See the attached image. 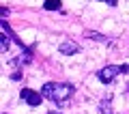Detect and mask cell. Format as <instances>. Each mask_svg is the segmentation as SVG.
I'll use <instances>...</instances> for the list:
<instances>
[{
    "instance_id": "6da1fadb",
    "label": "cell",
    "mask_w": 129,
    "mask_h": 114,
    "mask_svg": "<svg viewBox=\"0 0 129 114\" xmlns=\"http://www.w3.org/2000/svg\"><path fill=\"white\" fill-rule=\"evenodd\" d=\"M73 84H67V82H47L43 86V97L50 101H54L56 105H64L69 101V97L73 95Z\"/></svg>"
},
{
    "instance_id": "7a4b0ae2",
    "label": "cell",
    "mask_w": 129,
    "mask_h": 114,
    "mask_svg": "<svg viewBox=\"0 0 129 114\" xmlns=\"http://www.w3.org/2000/svg\"><path fill=\"white\" fill-rule=\"evenodd\" d=\"M120 73H129V65H108V67L99 69L97 71V78H99V82L103 84H110L116 80V75H120Z\"/></svg>"
},
{
    "instance_id": "3957f363",
    "label": "cell",
    "mask_w": 129,
    "mask_h": 114,
    "mask_svg": "<svg viewBox=\"0 0 129 114\" xmlns=\"http://www.w3.org/2000/svg\"><path fill=\"white\" fill-rule=\"evenodd\" d=\"M19 97H22L28 105H32V108L41 105V101H43V93H37V91H32V88H22Z\"/></svg>"
},
{
    "instance_id": "277c9868",
    "label": "cell",
    "mask_w": 129,
    "mask_h": 114,
    "mask_svg": "<svg viewBox=\"0 0 129 114\" xmlns=\"http://www.w3.org/2000/svg\"><path fill=\"white\" fill-rule=\"evenodd\" d=\"M58 52H60V54H64V56H73V54H78V52H80V45H78V43H73V41H64V43H60Z\"/></svg>"
},
{
    "instance_id": "5b68a950",
    "label": "cell",
    "mask_w": 129,
    "mask_h": 114,
    "mask_svg": "<svg viewBox=\"0 0 129 114\" xmlns=\"http://www.w3.org/2000/svg\"><path fill=\"white\" fill-rule=\"evenodd\" d=\"M99 114H114L112 112V95L103 97L101 103H99Z\"/></svg>"
},
{
    "instance_id": "8992f818",
    "label": "cell",
    "mask_w": 129,
    "mask_h": 114,
    "mask_svg": "<svg viewBox=\"0 0 129 114\" xmlns=\"http://www.w3.org/2000/svg\"><path fill=\"white\" fill-rule=\"evenodd\" d=\"M43 9L45 11H60L62 9V2L60 0H45L43 2Z\"/></svg>"
},
{
    "instance_id": "52a82bcc",
    "label": "cell",
    "mask_w": 129,
    "mask_h": 114,
    "mask_svg": "<svg viewBox=\"0 0 129 114\" xmlns=\"http://www.w3.org/2000/svg\"><path fill=\"white\" fill-rule=\"evenodd\" d=\"M86 37H88V39H95V41H101V43H112V39H108V37L99 35V32H95V30H88Z\"/></svg>"
},
{
    "instance_id": "ba28073f",
    "label": "cell",
    "mask_w": 129,
    "mask_h": 114,
    "mask_svg": "<svg viewBox=\"0 0 129 114\" xmlns=\"http://www.w3.org/2000/svg\"><path fill=\"white\" fill-rule=\"evenodd\" d=\"M11 80H22V71H13L11 73Z\"/></svg>"
},
{
    "instance_id": "9c48e42d",
    "label": "cell",
    "mask_w": 129,
    "mask_h": 114,
    "mask_svg": "<svg viewBox=\"0 0 129 114\" xmlns=\"http://www.w3.org/2000/svg\"><path fill=\"white\" fill-rule=\"evenodd\" d=\"M99 2H108L110 7H116V5H118V0H99Z\"/></svg>"
},
{
    "instance_id": "30bf717a",
    "label": "cell",
    "mask_w": 129,
    "mask_h": 114,
    "mask_svg": "<svg viewBox=\"0 0 129 114\" xmlns=\"http://www.w3.org/2000/svg\"><path fill=\"white\" fill-rule=\"evenodd\" d=\"M0 15H2V17H7V15H9V9H5V7H2V9H0Z\"/></svg>"
},
{
    "instance_id": "8fae6325",
    "label": "cell",
    "mask_w": 129,
    "mask_h": 114,
    "mask_svg": "<svg viewBox=\"0 0 129 114\" xmlns=\"http://www.w3.org/2000/svg\"><path fill=\"white\" fill-rule=\"evenodd\" d=\"M47 114H60V112H56V110H54V112H47Z\"/></svg>"
},
{
    "instance_id": "7c38bea8",
    "label": "cell",
    "mask_w": 129,
    "mask_h": 114,
    "mask_svg": "<svg viewBox=\"0 0 129 114\" xmlns=\"http://www.w3.org/2000/svg\"><path fill=\"white\" fill-rule=\"evenodd\" d=\"M127 91H129V84H127Z\"/></svg>"
}]
</instances>
